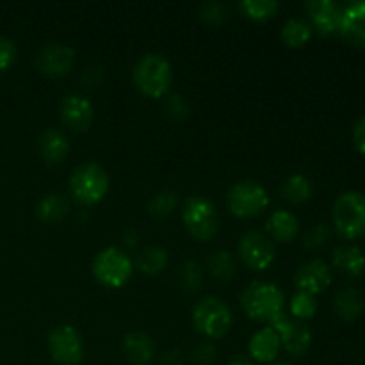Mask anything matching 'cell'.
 Masks as SVG:
<instances>
[{
  "instance_id": "cell-1",
  "label": "cell",
  "mask_w": 365,
  "mask_h": 365,
  "mask_svg": "<svg viewBox=\"0 0 365 365\" xmlns=\"http://www.w3.org/2000/svg\"><path fill=\"white\" fill-rule=\"evenodd\" d=\"M132 77H134L135 86L145 95L159 98V96L166 95L170 89L171 81H173V70H171V63L166 56L159 52H148L138 59Z\"/></svg>"
},
{
  "instance_id": "cell-2",
  "label": "cell",
  "mask_w": 365,
  "mask_h": 365,
  "mask_svg": "<svg viewBox=\"0 0 365 365\" xmlns=\"http://www.w3.org/2000/svg\"><path fill=\"white\" fill-rule=\"evenodd\" d=\"M241 305L252 319L271 323L284 314V292L271 282L255 280L242 291Z\"/></svg>"
},
{
  "instance_id": "cell-3",
  "label": "cell",
  "mask_w": 365,
  "mask_h": 365,
  "mask_svg": "<svg viewBox=\"0 0 365 365\" xmlns=\"http://www.w3.org/2000/svg\"><path fill=\"white\" fill-rule=\"evenodd\" d=\"M334 227L344 239L365 235V195L346 191L334 203Z\"/></svg>"
},
{
  "instance_id": "cell-4",
  "label": "cell",
  "mask_w": 365,
  "mask_h": 365,
  "mask_svg": "<svg viewBox=\"0 0 365 365\" xmlns=\"http://www.w3.org/2000/svg\"><path fill=\"white\" fill-rule=\"evenodd\" d=\"M70 191L78 202L98 203L109 191V175L98 163H84L70 177Z\"/></svg>"
},
{
  "instance_id": "cell-5",
  "label": "cell",
  "mask_w": 365,
  "mask_h": 365,
  "mask_svg": "<svg viewBox=\"0 0 365 365\" xmlns=\"http://www.w3.org/2000/svg\"><path fill=\"white\" fill-rule=\"evenodd\" d=\"M182 220L192 237L200 239V241L214 237L220 228L216 205L205 196H189L184 203Z\"/></svg>"
},
{
  "instance_id": "cell-6",
  "label": "cell",
  "mask_w": 365,
  "mask_h": 365,
  "mask_svg": "<svg viewBox=\"0 0 365 365\" xmlns=\"http://www.w3.org/2000/svg\"><path fill=\"white\" fill-rule=\"evenodd\" d=\"M132 260L116 246L103 248L93 260V274L106 287L120 289L130 278Z\"/></svg>"
},
{
  "instance_id": "cell-7",
  "label": "cell",
  "mask_w": 365,
  "mask_h": 365,
  "mask_svg": "<svg viewBox=\"0 0 365 365\" xmlns=\"http://www.w3.org/2000/svg\"><path fill=\"white\" fill-rule=\"evenodd\" d=\"M192 323L200 334L209 339H220L230 330L232 312L217 298H203L192 309Z\"/></svg>"
},
{
  "instance_id": "cell-8",
  "label": "cell",
  "mask_w": 365,
  "mask_h": 365,
  "mask_svg": "<svg viewBox=\"0 0 365 365\" xmlns=\"http://www.w3.org/2000/svg\"><path fill=\"white\" fill-rule=\"evenodd\" d=\"M227 203L237 217H253L269 205V195L260 182L241 180L227 192Z\"/></svg>"
},
{
  "instance_id": "cell-9",
  "label": "cell",
  "mask_w": 365,
  "mask_h": 365,
  "mask_svg": "<svg viewBox=\"0 0 365 365\" xmlns=\"http://www.w3.org/2000/svg\"><path fill=\"white\" fill-rule=\"evenodd\" d=\"M48 351L61 365H77L84 356V341L77 328L61 324L48 334Z\"/></svg>"
},
{
  "instance_id": "cell-10",
  "label": "cell",
  "mask_w": 365,
  "mask_h": 365,
  "mask_svg": "<svg viewBox=\"0 0 365 365\" xmlns=\"http://www.w3.org/2000/svg\"><path fill=\"white\" fill-rule=\"evenodd\" d=\"M239 255L246 266L255 271H262L273 264L274 246L262 232H246L239 241Z\"/></svg>"
},
{
  "instance_id": "cell-11",
  "label": "cell",
  "mask_w": 365,
  "mask_h": 365,
  "mask_svg": "<svg viewBox=\"0 0 365 365\" xmlns=\"http://www.w3.org/2000/svg\"><path fill=\"white\" fill-rule=\"evenodd\" d=\"M269 324L271 328L277 331L278 337H280L282 346H284L291 355L302 356L310 349V344H312V334H310V330L303 323L292 321L291 317H287L285 314H280V316L274 317Z\"/></svg>"
},
{
  "instance_id": "cell-12",
  "label": "cell",
  "mask_w": 365,
  "mask_h": 365,
  "mask_svg": "<svg viewBox=\"0 0 365 365\" xmlns=\"http://www.w3.org/2000/svg\"><path fill=\"white\" fill-rule=\"evenodd\" d=\"M75 61V52L64 43H48L36 56V66L41 73L50 77H61L71 70Z\"/></svg>"
},
{
  "instance_id": "cell-13",
  "label": "cell",
  "mask_w": 365,
  "mask_h": 365,
  "mask_svg": "<svg viewBox=\"0 0 365 365\" xmlns=\"http://www.w3.org/2000/svg\"><path fill=\"white\" fill-rule=\"evenodd\" d=\"M339 32L355 46H365V0H355L341 7Z\"/></svg>"
},
{
  "instance_id": "cell-14",
  "label": "cell",
  "mask_w": 365,
  "mask_h": 365,
  "mask_svg": "<svg viewBox=\"0 0 365 365\" xmlns=\"http://www.w3.org/2000/svg\"><path fill=\"white\" fill-rule=\"evenodd\" d=\"M61 116H63L64 125L73 130H86L95 116V107L88 96L81 93H70L64 96L61 103Z\"/></svg>"
},
{
  "instance_id": "cell-15",
  "label": "cell",
  "mask_w": 365,
  "mask_h": 365,
  "mask_svg": "<svg viewBox=\"0 0 365 365\" xmlns=\"http://www.w3.org/2000/svg\"><path fill=\"white\" fill-rule=\"evenodd\" d=\"M294 282L302 292H309L312 296L319 294V292L327 291L330 287L331 271L324 260H309V262H305L299 267L294 277Z\"/></svg>"
},
{
  "instance_id": "cell-16",
  "label": "cell",
  "mask_w": 365,
  "mask_h": 365,
  "mask_svg": "<svg viewBox=\"0 0 365 365\" xmlns=\"http://www.w3.org/2000/svg\"><path fill=\"white\" fill-rule=\"evenodd\" d=\"M305 9L312 20V27L317 29L319 34H334L339 29L341 20V6L334 0H309Z\"/></svg>"
},
{
  "instance_id": "cell-17",
  "label": "cell",
  "mask_w": 365,
  "mask_h": 365,
  "mask_svg": "<svg viewBox=\"0 0 365 365\" xmlns=\"http://www.w3.org/2000/svg\"><path fill=\"white\" fill-rule=\"evenodd\" d=\"M282 342L277 331L271 327L260 328L252 339H250V356L262 364H273L280 353Z\"/></svg>"
},
{
  "instance_id": "cell-18",
  "label": "cell",
  "mask_w": 365,
  "mask_h": 365,
  "mask_svg": "<svg viewBox=\"0 0 365 365\" xmlns=\"http://www.w3.org/2000/svg\"><path fill=\"white\" fill-rule=\"evenodd\" d=\"M121 348H123L125 356L134 365H146L153 359V353H155L152 337L141 330L128 331L123 341H121Z\"/></svg>"
},
{
  "instance_id": "cell-19",
  "label": "cell",
  "mask_w": 365,
  "mask_h": 365,
  "mask_svg": "<svg viewBox=\"0 0 365 365\" xmlns=\"http://www.w3.org/2000/svg\"><path fill=\"white\" fill-rule=\"evenodd\" d=\"M38 148L46 163L59 164L70 153V143H68V138L61 130H57V128H46L39 135Z\"/></svg>"
},
{
  "instance_id": "cell-20",
  "label": "cell",
  "mask_w": 365,
  "mask_h": 365,
  "mask_svg": "<svg viewBox=\"0 0 365 365\" xmlns=\"http://www.w3.org/2000/svg\"><path fill=\"white\" fill-rule=\"evenodd\" d=\"M334 266L342 274L356 278L365 271V253L355 245H342L334 252Z\"/></svg>"
},
{
  "instance_id": "cell-21",
  "label": "cell",
  "mask_w": 365,
  "mask_h": 365,
  "mask_svg": "<svg viewBox=\"0 0 365 365\" xmlns=\"http://www.w3.org/2000/svg\"><path fill=\"white\" fill-rule=\"evenodd\" d=\"M266 228L277 241L289 242L299 230V221L291 210H274L266 221Z\"/></svg>"
},
{
  "instance_id": "cell-22",
  "label": "cell",
  "mask_w": 365,
  "mask_h": 365,
  "mask_svg": "<svg viewBox=\"0 0 365 365\" xmlns=\"http://www.w3.org/2000/svg\"><path fill=\"white\" fill-rule=\"evenodd\" d=\"M335 312L346 323L359 319L360 314L364 312V296L356 289H344L335 296Z\"/></svg>"
},
{
  "instance_id": "cell-23",
  "label": "cell",
  "mask_w": 365,
  "mask_h": 365,
  "mask_svg": "<svg viewBox=\"0 0 365 365\" xmlns=\"http://www.w3.org/2000/svg\"><path fill=\"white\" fill-rule=\"evenodd\" d=\"M282 195L292 203H305L312 196V182L303 173L289 175L282 184Z\"/></svg>"
},
{
  "instance_id": "cell-24",
  "label": "cell",
  "mask_w": 365,
  "mask_h": 365,
  "mask_svg": "<svg viewBox=\"0 0 365 365\" xmlns=\"http://www.w3.org/2000/svg\"><path fill=\"white\" fill-rule=\"evenodd\" d=\"M312 36V25L303 18H289L282 27V39L289 46H303Z\"/></svg>"
},
{
  "instance_id": "cell-25",
  "label": "cell",
  "mask_w": 365,
  "mask_h": 365,
  "mask_svg": "<svg viewBox=\"0 0 365 365\" xmlns=\"http://www.w3.org/2000/svg\"><path fill=\"white\" fill-rule=\"evenodd\" d=\"M68 202L61 195H46L36 205V214L43 221H59L68 214Z\"/></svg>"
},
{
  "instance_id": "cell-26",
  "label": "cell",
  "mask_w": 365,
  "mask_h": 365,
  "mask_svg": "<svg viewBox=\"0 0 365 365\" xmlns=\"http://www.w3.org/2000/svg\"><path fill=\"white\" fill-rule=\"evenodd\" d=\"M138 266L145 274H159L168 266V252L163 246H146L139 255Z\"/></svg>"
},
{
  "instance_id": "cell-27",
  "label": "cell",
  "mask_w": 365,
  "mask_h": 365,
  "mask_svg": "<svg viewBox=\"0 0 365 365\" xmlns=\"http://www.w3.org/2000/svg\"><path fill=\"white\" fill-rule=\"evenodd\" d=\"M242 13L253 20H267L278 11L277 0H242L239 4Z\"/></svg>"
},
{
  "instance_id": "cell-28",
  "label": "cell",
  "mask_w": 365,
  "mask_h": 365,
  "mask_svg": "<svg viewBox=\"0 0 365 365\" xmlns=\"http://www.w3.org/2000/svg\"><path fill=\"white\" fill-rule=\"evenodd\" d=\"M209 269L210 273L216 278H220V280H230L235 273L234 257L228 252H225V250L212 253L209 259Z\"/></svg>"
},
{
  "instance_id": "cell-29",
  "label": "cell",
  "mask_w": 365,
  "mask_h": 365,
  "mask_svg": "<svg viewBox=\"0 0 365 365\" xmlns=\"http://www.w3.org/2000/svg\"><path fill=\"white\" fill-rule=\"evenodd\" d=\"M291 312L298 319H310L317 312V302L309 292H296L291 299Z\"/></svg>"
},
{
  "instance_id": "cell-30",
  "label": "cell",
  "mask_w": 365,
  "mask_h": 365,
  "mask_svg": "<svg viewBox=\"0 0 365 365\" xmlns=\"http://www.w3.org/2000/svg\"><path fill=\"white\" fill-rule=\"evenodd\" d=\"M178 278H180L182 289L189 292L198 291L200 285H202V269L195 260H185L178 271Z\"/></svg>"
},
{
  "instance_id": "cell-31",
  "label": "cell",
  "mask_w": 365,
  "mask_h": 365,
  "mask_svg": "<svg viewBox=\"0 0 365 365\" xmlns=\"http://www.w3.org/2000/svg\"><path fill=\"white\" fill-rule=\"evenodd\" d=\"M177 200H178V196L175 195L173 191H160V192H157L152 200H150L148 209H150V212L155 214V216H166V214H170L171 210L175 209V205H177Z\"/></svg>"
},
{
  "instance_id": "cell-32",
  "label": "cell",
  "mask_w": 365,
  "mask_h": 365,
  "mask_svg": "<svg viewBox=\"0 0 365 365\" xmlns=\"http://www.w3.org/2000/svg\"><path fill=\"white\" fill-rule=\"evenodd\" d=\"M228 7L220 0H207L200 7V16L209 24H221L227 18Z\"/></svg>"
},
{
  "instance_id": "cell-33",
  "label": "cell",
  "mask_w": 365,
  "mask_h": 365,
  "mask_svg": "<svg viewBox=\"0 0 365 365\" xmlns=\"http://www.w3.org/2000/svg\"><path fill=\"white\" fill-rule=\"evenodd\" d=\"M16 43L13 39L6 38V36H0V71L7 70L11 64L16 59Z\"/></svg>"
},
{
  "instance_id": "cell-34",
  "label": "cell",
  "mask_w": 365,
  "mask_h": 365,
  "mask_svg": "<svg viewBox=\"0 0 365 365\" xmlns=\"http://www.w3.org/2000/svg\"><path fill=\"white\" fill-rule=\"evenodd\" d=\"M328 235H330V232H328L327 225H314V227L305 234V246L307 248H317V246H321L327 241Z\"/></svg>"
},
{
  "instance_id": "cell-35",
  "label": "cell",
  "mask_w": 365,
  "mask_h": 365,
  "mask_svg": "<svg viewBox=\"0 0 365 365\" xmlns=\"http://www.w3.org/2000/svg\"><path fill=\"white\" fill-rule=\"evenodd\" d=\"M164 107H166V113L170 114L171 118H184L189 110L187 102H185L184 96L180 95H171L170 98L166 100V103H164Z\"/></svg>"
},
{
  "instance_id": "cell-36",
  "label": "cell",
  "mask_w": 365,
  "mask_h": 365,
  "mask_svg": "<svg viewBox=\"0 0 365 365\" xmlns=\"http://www.w3.org/2000/svg\"><path fill=\"white\" fill-rule=\"evenodd\" d=\"M216 348H214L212 344H210V342H205V344H200L198 348H196V351H195V359L198 360L200 364H203V365H209V364H212L214 360H216Z\"/></svg>"
},
{
  "instance_id": "cell-37",
  "label": "cell",
  "mask_w": 365,
  "mask_h": 365,
  "mask_svg": "<svg viewBox=\"0 0 365 365\" xmlns=\"http://www.w3.org/2000/svg\"><path fill=\"white\" fill-rule=\"evenodd\" d=\"M353 139H355L356 150L365 155V116L356 121L355 128H353Z\"/></svg>"
},
{
  "instance_id": "cell-38",
  "label": "cell",
  "mask_w": 365,
  "mask_h": 365,
  "mask_svg": "<svg viewBox=\"0 0 365 365\" xmlns=\"http://www.w3.org/2000/svg\"><path fill=\"white\" fill-rule=\"evenodd\" d=\"M163 365H184L182 353L178 351V349H170V351H166L163 356Z\"/></svg>"
},
{
  "instance_id": "cell-39",
  "label": "cell",
  "mask_w": 365,
  "mask_h": 365,
  "mask_svg": "<svg viewBox=\"0 0 365 365\" xmlns=\"http://www.w3.org/2000/svg\"><path fill=\"white\" fill-rule=\"evenodd\" d=\"M228 365H255V364H253V360L248 359V356L235 355V356H232V360L228 362Z\"/></svg>"
},
{
  "instance_id": "cell-40",
  "label": "cell",
  "mask_w": 365,
  "mask_h": 365,
  "mask_svg": "<svg viewBox=\"0 0 365 365\" xmlns=\"http://www.w3.org/2000/svg\"><path fill=\"white\" fill-rule=\"evenodd\" d=\"M269 365H292V364H289V362H273V364H269Z\"/></svg>"
}]
</instances>
